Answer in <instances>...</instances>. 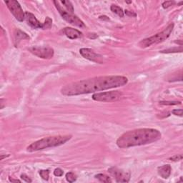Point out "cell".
Returning <instances> with one entry per match:
<instances>
[{
	"mask_svg": "<svg viewBox=\"0 0 183 183\" xmlns=\"http://www.w3.org/2000/svg\"><path fill=\"white\" fill-rule=\"evenodd\" d=\"M128 82V79L124 76H102L80 80L65 85L61 93L65 96H76L90 94L112 88L124 86Z\"/></svg>",
	"mask_w": 183,
	"mask_h": 183,
	"instance_id": "1",
	"label": "cell"
},
{
	"mask_svg": "<svg viewBox=\"0 0 183 183\" xmlns=\"http://www.w3.org/2000/svg\"><path fill=\"white\" fill-rule=\"evenodd\" d=\"M161 137V132L156 129H136L122 134L116 143L119 148H130L151 144L160 139Z\"/></svg>",
	"mask_w": 183,
	"mask_h": 183,
	"instance_id": "2",
	"label": "cell"
},
{
	"mask_svg": "<svg viewBox=\"0 0 183 183\" xmlns=\"http://www.w3.org/2000/svg\"><path fill=\"white\" fill-rule=\"evenodd\" d=\"M71 135L64 136H52V137H44L36 141L27 147V151L29 152L44 150L49 147H58L66 143L67 141L71 139Z\"/></svg>",
	"mask_w": 183,
	"mask_h": 183,
	"instance_id": "3",
	"label": "cell"
},
{
	"mask_svg": "<svg viewBox=\"0 0 183 183\" xmlns=\"http://www.w3.org/2000/svg\"><path fill=\"white\" fill-rule=\"evenodd\" d=\"M173 28H174V24L171 23L162 32H159V33L150 37H148V38L142 40L139 43V46L141 48H146L152 45V44H157L162 42L170 36L173 30Z\"/></svg>",
	"mask_w": 183,
	"mask_h": 183,
	"instance_id": "4",
	"label": "cell"
},
{
	"mask_svg": "<svg viewBox=\"0 0 183 183\" xmlns=\"http://www.w3.org/2000/svg\"><path fill=\"white\" fill-rule=\"evenodd\" d=\"M53 3L55 4L56 8L58 10L59 13L60 14L62 17L64 19L65 21H67L69 24H72V25L76 26V27H78L80 28H85L86 27L85 23L78 17L76 16V15H74L73 14L70 13L68 11H65L60 4V1H54Z\"/></svg>",
	"mask_w": 183,
	"mask_h": 183,
	"instance_id": "5",
	"label": "cell"
},
{
	"mask_svg": "<svg viewBox=\"0 0 183 183\" xmlns=\"http://www.w3.org/2000/svg\"><path fill=\"white\" fill-rule=\"evenodd\" d=\"M122 94L119 91H110L105 92L95 93L92 95V99L94 101L103 102H112L120 100Z\"/></svg>",
	"mask_w": 183,
	"mask_h": 183,
	"instance_id": "6",
	"label": "cell"
},
{
	"mask_svg": "<svg viewBox=\"0 0 183 183\" xmlns=\"http://www.w3.org/2000/svg\"><path fill=\"white\" fill-rule=\"evenodd\" d=\"M7 7L14 15L16 19L19 21H23L25 19V12H24L22 8L20 6L19 3L16 0H10V1H4Z\"/></svg>",
	"mask_w": 183,
	"mask_h": 183,
	"instance_id": "7",
	"label": "cell"
},
{
	"mask_svg": "<svg viewBox=\"0 0 183 183\" xmlns=\"http://www.w3.org/2000/svg\"><path fill=\"white\" fill-rule=\"evenodd\" d=\"M29 51L34 55L37 56L39 58L49 60L53 57L54 49L50 46H32L29 49Z\"/></svg>",
	"mask_w": 183,
	"mask_h": 183,
	"instance_id": "8",
	"label": "cell"
},
{
	"mask_svg": "<svg viewBox=\"0 0 183 183\" xmlns=\"http://www.w3.org/2000/svg\"><path fill=\"white\" fill-rule=\"evenodd\" d=\"M80 53L84 58L87 59L89 61L94 62L95 63H99V64H103V57L99 55V54L96 53L93 49H89V48H82L80 49Z\"/></svg>",
	"mask_w": 183,
	"mask_h": 183,
	"instance_id": "9",
	"label": "cell"
},
{
	"mask_svg": "<svg viewBox=\"0 0 183 183\" xmlns=\"http://www.w3.org/2000/svg\"><path fill=\"white\" fill-rule=\"evenodd\" d=\"M108 172L115 177L117 182H128L130 180V176H131L130 173L119 170L115 167L110 168Z\"/></svg>",
	"mask_w": 183,
	"mask_h": 183,
	"instance_id": "10",
	"label": "cell"
},
{
	"mask_svg": "<svg viewBox=\"0 0 183 183\" xmlns=\"http://www.w3.org/2000/svg\"><path fill=\"white\" fill-rule=\"evenodd\" d=\"M25 20L27 21L28 25L33 29H42V24L36 18L33 14L29 12H25Z\"/></svg>",
	"mask_w": 183,
	"mask_h": 183,
	"instance_id": "11",
	"label": "cell"
},
{
	"mask_svg": "<svg viewBox=\"0 0 183 183\" xmlns=\"http://www.w3.org/2000/svg\"><path fill=\"white\" fill-rule=\"evenodd\" d=\"M62 32L68 38L71 40H75L82 37V33L80 31L72 27H65L62 29Z\"/></svg>",
	"mask_w": 183,
	"mask_h": 183,
	"instance_id": "12",
	"label": "cell"
},
{
	"mask_svg": "<svg viewBox=\"0 0 183 183\" xmlns=\"http://www.w3.org/2000/svg\"><path fill=\"white\" fill-rule=\"evenodd\" d=\"M158 174L163 179H167L171 175L172 168L170 165H165L160 166L157 168Z\"/></svg>",
	"mask_w": 183,
	"mask_h": 183,
	"instance_id": "13",
	"label": "cell"
},
{
	"mask_svg": "<svg viewBox=\"0 0 183 183\" xmlns=\"http://www.w3.org/2000/svg\"><path fill=\"white\" fill-rule=\"evenodd\" d=\"M25 39H29V37L28 36L25 32H22L21 30L19 29H16L15 31V45H18L19 42L22 40H25Z\"/></svg>",
	"mask_w": 183,
	"mask_h": 183,
	"instance_id": "14",
	"label": "cell"
},
{
	"mask_svg": "<svg viewBox=\"0 0 183 183\" xmlns=\"http://www.w3.org/2000/svg\"><path fill=\"white\" fill-rule=\"evenodd\" d=\"M110 9H111V11L113 13L118 15L119 17H124L125 13H124L123 9L121 8V7H119V6L115 5V4H112L111 6V7H110Z\"/></svg>",
	"mask_w": 183,
	"mask_h": 183,
	"instance_id": "15",
	"label": "cell"
},
{
	"mask_svg": "<svg viewBox=\"0 0 183 183\" xmlns=\"http://www.w3.org/2000/svg\"><path fill=\"white\" fill-rule=\"evenodd\" d=\"M182 52V46H180V47H173L170 49H165V50L160 51V53L170 54V53H177V52Z\"/></svg>",
	"mask_w": 183,
	"mask_h": 183,
	"instance_id": "16",
	"label": "cell"
},
{
	"mask_svg": "<svg viewBox=\"0 0 183 183\" xmlns=\"http://www.w3.org/2000/svg\"><path fill=\"white\" fill-rule=\"evenodd\" d=\"M94 177H95L96 179L99 180L100 182H102L108 183V182H112L111 178H110L109 176H107L106 175H104V174H97L94 176Z\"/></svg>",
	"mask_w": 183,
	"mask_h": 183,
	"instance_id": "17",
	"label": "cell"
},
{
	"mask_svg": "<svg viewBox=\"0 0 183 183\" xmlns=\"http://www.w3.org/2000/svg\"><path fill=\"white\" fill-rule=\"evenodd\" d=\"M61 4H62L63 5L66 7V9H67V11L70 13L73 14L74 13V7L72 5V2L69 1H60Z\"/></svg>",
	"mask_w": 183,
	"mask_h": 183,
	"instance_id": "18",
	"label": "cell"
},
{
	"mask_svg": "<svg viewBox=\"0 0 183 183\" xmlns=\"http://www.w3.org/2000/svg\"><path fill=\"white\" fill-rule=\"evenodd\" d=\"M52 26V19L49 17H46L45 21L42 23V29H49Z\"/></svg>",
	"mask_w": 183,
	"mask_h": 183,
	"instance_id": "19",
	"label": "cell"
},
{
	"mask_svg": "<svg viewBox=\"0 0 183 183\" xmlns=\"http://www.w3.org/2000/svg\"><path fill=\"white\" fill-rule=\"evenodd\" d=\"M66 180L69 182H75L76 180H77V176L74 173H72V172H69L66 174Z\"/></svg>",
	"mask_w": 183,
	"mask_h": 183,
	"instance_id": "20",
	"label": "cell"
},
{
	"mask_svg": "<svg viewBox=\"0 0 183 183\" xmlns=\"http://www.w3.org/2000/svg\"><path fill=\"white\" fill-rule=\"evenodd\" d=\"M39 173H40V176L42 177V178L43 180H46V181L49 180V170H40Z\"/></svg>",
	"mask_w": 183,
	"mask_h": 183,
	"instance_id": "21",
	"label": "cell"
},
{
	"mask_svg": "<svg viewBox=\"0 0 183 183\" xmlns=\"http://www.w3.org/2000/svg\"><path fill=\"white\" fill-rule=\"evenodd\" d=\"M159 104L162 105H180V102H168V101H162L159 102Z\"/></svg>",
	"mask_w": 183,
	"mask_h": 183,
	"instance_id": "22",
	"label": "cell"
},
{
	"mask_svg": "<svg viewBox=\"0 0 183 183\" xmlns=\"http://www.w3.org/2000/svg\"><path fill=\"white\" fill-rule=\"evenodd\" d=\"M175 1H166L162 3V6L164 9H167L168 7H171V6H173V4H175Z\"/></svg>",
	"mask_w": 183,
	"mask_h": 183,
	"instance_id": "23",
	"label": "cell"
},
{
	"mask_svg": "<svg viewBox=\"0 0 183 183\" xmlns=\"http://www.w3.org/2000/svg\"><path fill=\"white\" fill-rule=\"evenodd\" d=\"M64 174V171L60 168H56L54 171V175L56 177H62Z\"/></svg>",
	"mask_w": 183,
	"mask_h": 183,
	"instance_id": "24",
	"label": "cell"
},
{
	"mask_svg": "<svg viewBox=\"0 0 183 183\" xmlns=\"http://www.w3.org/2000/svg\"><path fill=\"white\" fill-rule=\"evenodd\" d=\"M182 159V155H176L170 158V160L174 161V162H176V161H180Z\"/></svg>",
	"mask_w": 183,
	"mask_h": 183,
	"instance_id": "25",
	"label": "cell"
},
{
	"mask_svg": "<svg viewBox=\"0 0 183 183\" xmlns=\"http://www.w3.org/2000/svg\"><path fill=\"white\" fill-rule=\"evenodd\" d=\"M182 110L180 109V110H173V112H172V113H173L174 115H177V116H180V117H182Z\"/></svg>",
	"mask_w": 183,
	"mask_h": 183,
	"instance_id": "26",
	"label": "cell"
},
{
	"mask_svg": "<svg viewBox=\"0 0 183 183\" xmlns=\"http://www.w3.org/2000/svg\"><path fill=\"white\" fill-rule=\"evenodd\" d=\"M21 179L25 181V182H32V180H31L30 178H29V177H28L27 175H26L25 174L21 175Z\"/></svg>",
	"mask_w": 183,
	"mask_h": 183,
	"instance_id": "27",
	"label": "cell"
},
{
	"mask_svg": "<svg viewBox=\"0 0 183 183\" xmlns=\"http://www.w3.org/2000/svg\"><path fill=\"white\" fill-rule=\"evenodd\" d=\"M124 13L126 14V15H128L129 17H136L135 13H134V12H130V11L129 10H125V12H124Z\"/></svg>",
	"mask_w": 183,
	"mask_h": 183,
	"instance_id": "28",
	"label": "cell"
},
{
	"mask_svg": "<svg viewBox=\"0 0 183 183\" xmlns=\"http://www.w3.org/2000/svg\"><path fill=\"white\" fill-rule=\"evenodd\" d=\"M89 38H90V39H92V40H94V39H96L97 38V35H96V34H89Z\"/></svg>",
	"mask_w": 183,
	"mask_h": 183,
	"instance_id": "29",
	"label": "cell"
},
{
	"mask_svg": "<svg viewBox=\"0 0 183 183\" xmlns=\"http://www.w3.org/2000/svg\"><path fill=\"white\" fill-rule=\"evenodd\" d=\"M9 181H10V182H21V181L19 180H15V179H12V178H11V177H9Z\"/></svg>",
	"mask_w": 183,
	"mask_h": 183,
	"instance_id": "30",
	"label": "cell"
},
{
	"mask_svg": "<svg viewBox=\"0 0 183 183\" xmlns=\"http://www.w3.org/2000/svg\"><path fill=\"white\" fill-rule=\"evenodd\" d=\"M99 18H100V19H102V20H105V19L110 20L109 17H107V16H105V15H104V16H100V17H99Z\"/></svg>",
	"mask_w": 183,
	"mask_h": 183,
	"instance_id": "31",
	"label": "cell"
},
{
	"mask_svg": "<svg viewBox=\"0 0 183 183\" xmlns=\"http://www.w3.org/2000/svg\"><path fill=\"white\" fill-rule=\"evenodd\" d=\"M9 157V155H7V156H3L2 155H1V160H2L3 159H4V157Z\"/></svg>",
	"mask_w": 183,
	"mask_h": 183,
	"instance_id": "32",
	"label": "cell"
}]
</instances>
